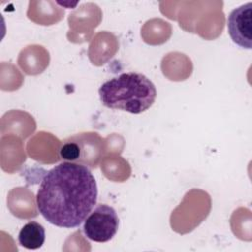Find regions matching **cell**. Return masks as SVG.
I'll return each instance as SVG.
<instances>
[{"mask_svg": "<svg viewBox=\"0 0 252 252\" xmlns=\"http://www.w3.org/2000/svg\"><path fill=\"white\" fill-rule=\"evenodd\" d=\"M97 200V185L90 168L63 161L43 176L36 194L40 215L51 224L74 228L93 211Z\"/></svg>", "mask_w": 252, "mask_h": 252, "instance_id": "1", "label": "cell"}, {"mask_svg": "<svg viewBox=\"0 0 252 252\" xmlns=\"http://www.w3.org/2000/svg\"><path fill=\"white\" fill-rule=\"evenodd\" d=\"M98 94L102 105L107 108L140 114L154 104L157 89L144 74L128 72L104 82Z\"/></svg>", "mask_w": 252, "mask_h": 252, "instance_id": "2", "label": "cell"}, {"mask_svg": "<svg viewBox=\"0 0 252 252\" xmlns=\"http://www.w3.org/2000/svg\"><path fill=\"white\" fill-rule=\"evenodd\" d=\"M119 219L113 207L106 204L95 206L84 220L85 235L94 242H107L116 234Z\"/></svg>", "mask_w": 252, "mask_h": 252, "instance_id": "3", "label": "cell"}, {"mask_svg": "<svg viewBox=\"0 0 252 252\" xmlns=\"http://www.w3.org/2000/svg\"><path fill=\"white\" fill-rule=\"evenodd\" d=\"M94 137V133H81L63 140L59 149L60 158L65 161L95 168L100 154L98 150H95L97 144H94V140H93Z\"/></svg>", "mask_w": 252, "mask_h": 252, "instance_id": "4", "label": "cell"}, {"mask_svg": "<svg viewBox=\"0 0 252 252\" xmlns=\"http://www.w3.org/2000/svg\"><path fill=\"white\" fill-rule=\"evenodd\" d=\"M227 31L232 41L246 49L252 47V3L233 9L227 18Z\"/></svg>", "mask_w": 252, "mask_h": 252, "instance_id": "5", "label": "cell"}, {"mask_svg": "<svg viewBox=\"0 0 252 252\" xmlns=\"http://www.w3.org/2000/svg\"><path fill=\"white\" fill-rule=\"evenodd\" d=\"M18 240L20 245L27 249H38L45 241V229L36 221H29L21 228Z\"/></svg>", "mask_w": 252, "mask_h": 252, "instance_id": "6", "label": "cell"}]
</instances>
